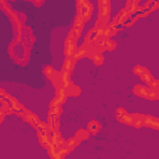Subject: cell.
<instances>
[{
	"mask_svg": "<svg viewBox=\"0 0 159 159\" xmlns=\"http://www.w3.org/2000/svg\"><path fill=\"white\" fill-rule=\"evenodd\" d=\"M65 92H66V96L68 97H77V96H80L81 94V88H80V86H77V84H75L72 81L70 82V84L65 88Z\"/></svg>",
	"mask_w": 159,
	"mask_h": 159,
	"instance_id": "ba28073f",
	"label": "cell"
},
{
	"mask_svg": "<svg viewBox=\"0 0 159 159\" xmlns=\"http://www.w3.org/2000/svg\"><path fill=\"white\" fill-rule=\"evenodd\" d=\"M125 113H128L124 108H117V117H120V116H123V114H125Z\"/></svg>",
	"mask_w": 159,
	"mask_h": 159,
	"instance_id": "d6986e66",
	"label": "cell"
},
{
	"mask_svg": "<svg viewBox=\"0 0 159 159\" xmlns=\"http://www.w3.org/2000/svg\"><path fill=\"white\" fill-rule=\"evenodd\" d=\"M70 75L71 73H68V72H63V71H61V73H60V84H61V88H66L68 84H70V82H71V80H70Z\"/></svg>",
	"mask_w": 159,
	"mask_h": 159,
	"instance_id": "7c38bea8",
	"label": "cell"
},
{
	"mask_svg": "<svg viewBox=\"0 0 159 159\" xmlns=\"http://www.w3.org/2000/svg\"><path fill=\"white\" fill-rule=\"evenodd\" d=\"M77 6V16L83 21H88L89 17L92 16V11H93V5L92 2L88 1H77L76 2Z\"/></svg>",
	"mask_w": 159,
	"mask_h": 159,
	"instance_id": "277c9868",
	"label": "cell"
},
{
	"mask_svg": "<svg viewBox=\"0 0 159 159\" xmlns=\"http://www.w3.org/2000/svg\"><path fill=\"white\" fill-rule=\"evenodd\" d=\"M88 135H89V133H88V130L87 129H78L76 133H75V138L81 143L82 140H86L87 138H88Z\"/></svg>",
	"mask_w": 159,
	"mask_h": 159,
	"instance_id": "9a60e30c",
	"label": "cell"
},
{
	"mask_svg": "<svg viewBox=\"0 0 159 159\" xmlns=\"http://www.w3.org/2000/svg\"><path fill=\"white\" fill-rule=\"evenodd\" d=\"M143 127H149L152 129H158L159 128V122L157 117L153 116H145L143 114Z\"/></svg>",
	"mask_w": 159,
	"mask_h": 159,
	"instance_id": "52a82bcc",
	"label": "cell"
},
{
	"mask_svg": "<svg viewBox=\"0 0 159 159\" xmlns=\"http://www.w3.org/2000/svg\"><path fill=\"white\" fill-rule=\"evenodd\" d=\"M80 37V35L75 31V30H70L66 40H65V43H63V50H65V56L68 57V56H73L75 51H76V43H77V39Z\"/></svg>",
	"mask_w": 159,
	"mask_h": 159,
	"instance_id": "3957f363",
	"label": "cell"
},
{
	"mask_svg": "<svg viewBox=\"0 0 159 159\" xmlns=\"http://www.w3.org/2000/svg\"><path fill=\"white\" fill-rule=\"evenodd\" d=\"M76 61H77V60H76L73 56H68V57H66L65 61H63V65H62V71H63V72H68V73H71L72 70L75 68Z\"/></svg>",
	"mask_w": 159,
	"mask_h": 159,
	"instance_id": "9c48e42d",
	"label": "cell"
},
{
	"mask_svg": "<svg viewBox=\"0 0 159 159\" xmlns=\"http://www.w3.org/2000/svg\"><path fill=\"white\" fill-rule=\"evenodd\" d=\"M133 73L137 75L144 83H147V86L152 89H158V81L153 77V75L149 72V70H147L144 66L137 65L133 67Z\"/></svg>",
	"mask_w": 159,
	"mask_h": 159,
	"instance_id": "6da1fadb",
	"label": "cell"
},
{
	"mask_svg": "<svg viewBox=\"0 0 159 159\" xmlns=\"http://www.w3.org/2000/svg\"><path fill=\"white\" fill-rule=\"evenodd\" d=\"M133 93L138 97L148 98L150 101H157L158 97H159L158 89H152V88H149L148 86H144V84H135L133 87Z\"/></svg>",
	"mask_w": 159,
	"mask_h": 159,
	"instance_id": "7a4b0ae2",
	"label": "cell"
},
{
	"mask_svg": "<svg viewBox=\"0 0 159 159\" xmlns=\"http://www.w3.org/2000/svg\"><path fill=\"white\" fill-rule=\"evenodd\" d=\"M83 25H84V22H83L78 16H76V17H75V21H73L72 30H75L78 35H81V32H82V30H83Z\"/></svg>",
	"mask_w": 159,
	"mask_h": 159,
	"instance_id": "5bb4252c",
	"label": "cell"
},
{
	"mask_svg": "<svg viewBox=\"0 0 159 159\" xmlns=\"http://www.w3.org/2000/svg\"><path fill=\"white\" fill-rule=\"evenodd\" d=\"M116 46H117V43L112 39H107L104 41V51H113L116 48Z\"/></svg>",
	"mask_w": 159,
	"mask_h": 159,
	"instance_id": "e0dca14e",
	"label": "cell"
},
{
	"mask_svg": "<svg viewBox=\"0 0 159 159\" xmlns=\"http://www.w3.org/2000/svg\"><path fill=\"white\" fill-rule=\"evenodd\" d=\"M109 14H111V2L106 0L98 1V21L108 25Z\"/></svg>",
	"mask_w": 159,
	"mask_h": 159,
	"instance_id": "5b68a950",
	"label": "cell"
},
{
	"mask_svg": "<svg viewBox=\"0 0 159 159\" xmlns=\"http://www.w3.org/2000/svg\"><path fill=\"white\" fill-rule=\"evenodd\" d=\"M101 128H102L101 123L97 122L96 119L88 122V124H87V130H88V133H92V134H97L101 130Z\"/></svg>",
	"mask_w": 159,
	"mask_h": 159,
	"instance_id": "30bf717a",
	"label": "cell"
},
{
	"mask_svg": "<svg viewBox=\"0 0 159 159\" xmlns=\"http://www.w3.org/2000/svg\"><path fill=\"white\" fill-rule=\"evenodd\" d=\"M37 137H39V142L43 148H47L50 145V139H48V134L43 133L41 130H37Z\"/></svg>",
	"mask_w": 159,
	"mask_h": 159,
	"instance_id": "4fadbf2b",
	"label": "cell"
},
{
	"mask_svg": "<svg viewBox=\"0 0 159 159\" xmlns=\"http://www.w3.org/2000/svg\"><path fill=\"white\" fill-rule=\"evenodd\" d=\"M4 118H5V114H2V113L0 112V123H1L2 120H4Z\"/></svg>",
	"mask_w": 159,
	"mask_h": 159,
	"instance_id": "ffe728a7",
	"label": "cell"
},
{
	"mask_svg": "<svg viewBox=\"0 0 159 159\" xmlns=\"http://www.w3.org/2000/svg\"><path fill=\"white\" fill-rule=\"evenodd\" d=\"M78 144H80V142H78L75 137H73V138H70L68 140H66V142H65V152H66V154L70 153V152H72Z\"/></svg>",
	"mask_w": 159,
	"mask_h": 159,
	"instance_id": "8fae6325",
	"label": "cell"
},
{
	"mask_svg": "<svg viewBox=\"0 0 159 159\" xmlns=\"http://www.w3.org/2000/svg\"><path fill=\"white\" fill-rule=\"evenodd\" d=\"M0 9H1L2 11H5L7 15H9L10 12H12V9H11V6H10V4H9L7 1H0Z\"/></svg>",
	"mask_w": 159,
	"mask_h": 159,
	"instance_id": "ac0fdd59",
	"label": "cell"
},
{
	"mask_svg": "<svg viewBox=\"0 0 159 159\" xmlns=\"http://www.w3.org/2000/svg\"><path fill=\"white\" fill-rule=\"evenodd\" d=\"M34 4H35L36 6H40V5H42V4H43V1H40V2H34Z\"/></svg>",
	"mask_w": 159,
	"mask_h": 159,
	"instance_id": "44dd1931",
	"label": "cell"
},
{
	"mask_svg": "<svg viewBox=\"0 0 159 159\" xmlns=\"http://www.w3.org/2000/svg\"><path fill=\"white\" fill-rule=\"evenodd\" d=\"M91 60H92V62H93L94 66H102L104 63V57H103L102 53H94L91 57Z\"/></svg>",
	"mask_w": 159,
	"mask_h": 159,
	"instance_id": "2e32d148",
	"label": "cell"
},
{
	"mask_svg": "<svg viewBox=\"0 0 159 159\" xmlns=\"http://www.w3.org/2000/svg\"><path fill=\"white\" fill-rule=\"evenodd\" d=\"M21 118H22L24 120H26L27 123H30V125H32L34 128H37V125L40 124V119H39L32 112H30V111H27V109L24 111Z\"/></svg>",
	"mask_w": 159,
	"mask_h": 159,
	"instance_id": "8992f818",
	"label": "cell"
}]
</instances>
